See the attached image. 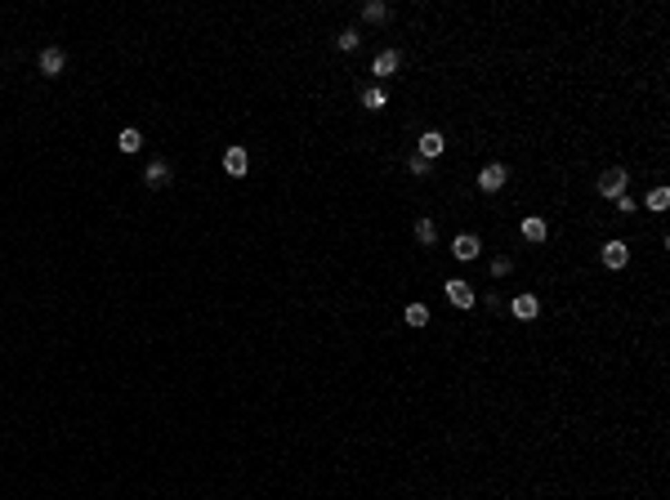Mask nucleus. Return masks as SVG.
<instances>
[{"instance_id":"13","label":"nucleus","mask_w":670,"mask_h":500,"mask_svg":"<svg viewBox=\"0 0 670 500\" xmlns=\"http://www.w3.org/2000/svg\"><path fill=\"white\" fill-rule=\"evenodd\" d=\"M117 148H121V152H126V157H135V152H144V134H139V130H135V126H130V130H121V139H117Z\"/></svg>"},{"instance_id":"4","label":"nucleus","mask_w":670,"mask_h":500,"mask_svg":"<svg viewBox=\"0 0 670 500\" xmlns=\"http://www.w3.org/2000/svg\"><path fill=\"white\" fill-rule=\"evenodd\" d=\"M398 68H402V54L398 50H380V54H375V63H371V77L375 81H389Z\"/></svg>"},{"instance_id":"22","label":"nucleus","mask_w":670,"mask_h":500,"mask_svg":"<svg viewBox=\"0 0 670 500\" xmlns=\"http://www.w3.org/2000/svg\"><path fill=\"white\" fill-rule=\"evenodd\" d=\"M617 210L621 214H635V197H617Z\"/></svg>"},{"instance_id":"1","label":"nucleus","mask_w":670,"mask_h":500,"mask_svg":"<svg viewBox=\"0 0 670 500\" xmlns=\"http://www.w3.org/2000/svg\"><path fill=\"white\" fill-rule=\"evenodd\" d=\"M626 183H630V174H626L621 166H612V170H603V174H599L594 192H599V197H608V201H617V197H626Z\"/></svg>"},{"instance_id":"17","label":"nucleus","mask_w":670,"mask_h":500,"mask_svg":"<svg viewBox=\"0 0 670 500\" xmlns=\"http://www.w3.org/2000/svg\"><path fill=\"white\" fill-rule=\"evenodd\" d=\"M433 237H438V228H433V219H416V241H424V246H433Z\"/></svg>"},{"instance_id":"5","label":"nucleus","mask_w":670,"mask_h":500,"mask_svg":"<svg viewBox=\"0 0 670 500\" xmlns=\"http://www.w3.org/2000/svg\"><path fill=\"white\" fill-rule=\"evenodd\" d=\"M447 299H451V304H456V308H465V313H469V308L478 304L474 286H469V281H460V277H451V281H447Z\"/></svg>"},{"instance_id":"20","label":"nucleus","mask_w":670,"mask_h":500,"mask_svg":"<svg viewBox=\"0 0 670 500\" xmlns=\"http://www.w3.org/2000/svg\"><path fill=\"white\" fill-rule=\"evenodd\" d=\"M509 272H514V259H509V254H496V259H492V277H509Z\"/></svg>"},{"instance_id":"21","label":"nucleus","mask_w":670,"mask_h":500,"mask_svg":"<svg viewBox=\"0 0 670 500\" xmlns=\"http://www.w3.org/2000/svg\"><path fill=\"white\" fill-rule=\"evenodd\" d=\"M407 170H411L416 179H424V174H429V161H424V157H411V161H407Z\"/></svg>"},{"instance_id":"3","label":"nucleus","mask_w":670,"mask_h":500,"mask_svg":"<svg viewBox=\"0 0 670 500\" xmlns=\"http://www.w3.org/2000/svg\"><path fill=\"white\" fill-rule=\"evenodd\" d=\"M505 183H509V170H505L501 161L483 166V174H478V192H501Z\"/></svg>"},{"instance_id":"18","label":"nucleus","mask_w":670,"mask_h":500,"mask_svg":"<svg viewBox=\"0 0 670 500\" xmlns=\"http://www.w3.org/2000/svg\"><path fill=\"white\" fill-rule=\"evenodd\" d=\"M357 41H362V36H357V27H344V32L335 36V45H339L344 54H348V50H357Z\"/></svg>"},{"instance_id":"7","label":"nucleus","mask_w":670,"mask_h":500,"mask_svg":"<svg viewBox=\"0 0 670 500\" xmlns=\"http://www.w3.org/2000/svg\"><path fill=\"white\" fill-rule=\"evenodd\" d=\"M170 179H175V170H170V161H166V157L148 161V170H144V183H148V188H166Z\"/></svg>"},{"instance_id":"16","label":"nucleus","mask_w":670,"mask_h":500,"mask_svg":"<svg viewBox=\"0 0 670 500\" xmlns=\"http://www.w3.org/2000/svg\"><path fill=\"white\" fill-rule=\"evenodd\" d=\"M362 18L366 23H384V18H389V5H384V0H371V5H362Z\"/></svg>"},{"instance_id":"6","label":"nucleus","mask_w":670,"mask_h":500,"mask_svg":"<svg viewBox=\"0 0 670 500\" xmlns=\"http://www.w3.org/2000/svg\"><path fill=\"white\" fill-rule=\"evenodd\" d=\"M478 250H483V241H478V232H460L456 241H451V254H456L460 263H469V259H478Z\"/></svg>"},{"instance_id":"14","label":"nucleus","mask_w":670,"mask_h":500,"mask_svg":"<svg viewBox=\"0 0 670 500\" xmlns=\"http://www.w3.org/2000/svg\"><path fill=\"white\" fill-rule=\"evenodd\" d=\"M384 103H389V94H384L380 85H366V90H362V108H366V112H380Z\"/></svg>"},{"instance_id":"19","label":"nucleus","mask_w":670,"mask_h":500,"mask_svg":"<svg viewBox=\"0 0 670 500\" xmlns=\"http://www.w3.org/2000/svg\"><path fill=\"white\" fill-rule=\"evenodd\" d=\"M670 206V188H653L648 192V210H666Z\"/></svg>"},{"instance_id":"11","label":"nucleus","mask_w":670,"mask_h":500,"mask_svg":"<svg viewBox=\"0 0 670 500\" xmlns=\"http://www.w3.org/2000/svg\"><path fill=\"white\" fill-rule=\"evenodd\" d=\"M224 170H228L233 179H242L250 170V152L246 148H228V152H224Z\"/></svg>"},{"instance_id":"15","label":"nucleus","mask_w":670,"mask_h":500,"mask_svg":"<svg viewBox=\"0 0 670 500\" xmlns=\"http://www.w3.org/2000/svg\"><path fill=\"white\" fill-rule=\"evenodd\" d=\"M402 317H407V326H416V331H420V326H429V308H424V304H407V313H402Z\"/></svg>"},{"instance_id":"12","label":"nucleus","mask_w":670,"mask_h":500,"mask_svg":"<svg viewBox=\"0 0 670 500\" xmlns=\"http://www.w3.org/2000/svg\"><path fill=\"white\" fill-rule=\"evenodd\" d=\"M536 313H541V299L536 295H514V317L518 322H532Z\"/></svg>"},{"instance_id":"10","label":"nucleus","mask_w":670,"mask_h":500,"mask_svg":"<svg viewBox=\"0 0 670 500\" xmlns=\"http://www.w3.org/2000/svg\"><path fill=\"white\" fill-rule=\"evenodd\" d=\"M442 148H447V139H442V130H424V134H420V152H416V157H424V161H433V157H442Z\"/></svg>"},{"instance_id":"9","label":"nucleus","mask_w":670,"mask_h":500,"mask_svg":"<svg viewBox=\"0 0 670 500\" xmlns=\"http://www.w3.org/2000/svg\"><path fill=\"white\" fill-rule=\"evenodd\" d=\"M518 232H523V237H527V241H532V246H541V241H545V237H550V223H545V219H541V214H527V219H523V223H518Z\"/></svg>"},{"instance_id":"8","label":"nucleus","mask_w":670,"mask_h":500,"mask_svg":"<svg viewBox=\"0 0 670 500\" xmlns=\"http://www.w3.org/2000/svg\"><path fill=\"white\" fill-rule=\"evenodd\" d=\"M599 259H603V268H626V263H630V246H626V241H617V237H612L608 246H603V254H599Z\"/></svg>"},{"instance_id":"2","label":"nucleus","mask_w":670,"mask_h":500,"mask_svg":"<svg viewBox=\"0 0 670 500\" xmlns=\"http://www.w3.org/2000/svg\"><path fill=\"white\" fill-rule=\"evenodd\" d=\"M63 68H68V50L63 45H50V50H41V77H63Z\"/></svg>"}]
</instances>
